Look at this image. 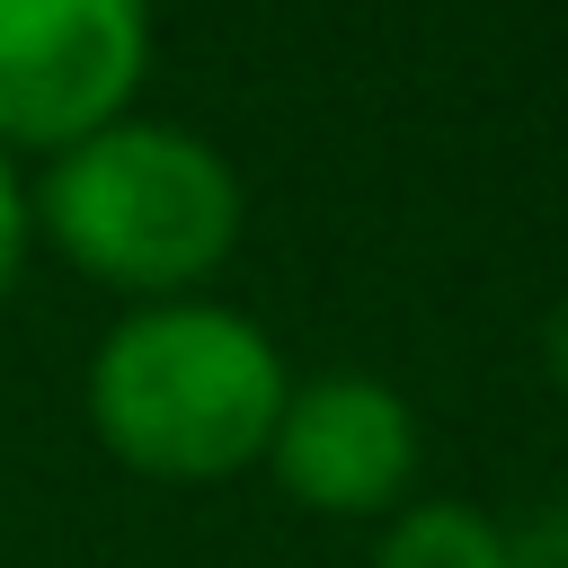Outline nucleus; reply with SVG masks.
<instances>
[{
	"label": "nucleus",
	"mask_w": 568,
	"mask_h": 568,
	"mask_svg": "<svg viewBox=\"0 0 568 568\" xmlns=\"http://www.w3.org/2000/svg\"><path fill=\"white\" fill-rule=\"evenodd\" d=\"M284 390L275 337L222 302H142L89 355V426L142 479H231L266 462Z\"/></svg>",
	"instance_id": "1"
},
{
	"label": "nucleus",
	"mask_w": 568,
	"mask_h": 568,
	"mask_svg": "<svg viewBox=\"0 0 568 568\" xmlns=\"http://www.w3.org/2000/svg\"><path fill=\"white\" fill-rule=\"evenodd\" d=\"M27 213L89 284L133 302H186V284H204L231 257L248 204L231 160L204 133L115 115L106 133L44 160V186Z\"/></svg>",
	"instance_id": "2"
},
{
	"label": "nucleus",
	"mask_w": 568,
	"mask_h": 568,
	"mask_svg": "<svg viewBox=\"0 0 568 568\" xmlns=\"http://www.w3.org/2000/svg\"><path fill=\"white\" fill-rule=\"evenodd\" d=\"M151 71V0H0V151L106 133Z\"/></svg>",
	"instance_id": "3"
},
{
	"label": "nucleus",
	"mask_w": 568,
	"mask_h": 568,
	"mask_svg": "<svg viewBox=\"0 0 568 568\" xmlns=\"http://www.w3.org/2000/svg\"><path fill=\"white\" fill-rule=\"evenodd\" d=\"M266 462L311 515H382L417 479V408L373 373H320L284 390Z\"/></svg>",
	"instance_id": "4"
},
{
	"label": "nucleus",
	"mask_w": 568,
	"mask_h": 568,
	"mask_svg": "<svg viewBox=\"0 0 568 568\" xmlns=\"http://www.w3.org/2000/svg\"><path fill=\"white\" fill-rule=\"evenodd\" d=\"M373 568H506V532L462 497H426L382 532Z\"/></svg>",
	"instance_id": "5"
},
{
	"label": "nucleus",
	"mask_w": 568,
	"mask_h": 568,
	"mask_svg": "<svg viewBox=\"0 0 568 568\" xmlns=\"http://www.w3.org/2000/svg\"><path fill=\"white\" fill-rule=\"evenodd\" d=\"M506 568H568V497L506 532Z\"/></svg>",
	"instance_id": "6"
},
{
	"label": "nucleus",
	"mask_w": 568,
	"mask_h": 568,
	"mask_svg": "<svg viewBox=\"0 0 568 568\" xmlns=\"http://www.w3.org/2000/svg\"><path fill=\"white\" fill-rule=\"evenodd\" d=\"M27 231H36V213H27V186H18V169L0 151V302H9L18 266H27Z\"/></svg>",
	"instance_id": "7"
},
{
	"label": "nucleus",
	"mask_w": 568,
	"mask_h": 568,
	"mask_svg": "<svg viewBox=\"0 0 568 568\" xmlns=\"http://www.w3.org/2000/svg\"><path fill=\"white\" fill-rule=\"evenodd\" d=\"M559 399H568V346H559Z\"/></svg>",
	"instance_id": "8"
}]
</instances>
